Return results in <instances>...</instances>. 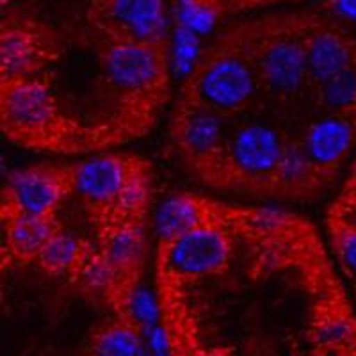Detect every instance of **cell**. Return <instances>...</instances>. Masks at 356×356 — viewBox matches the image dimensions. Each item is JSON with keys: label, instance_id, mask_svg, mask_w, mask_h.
Instances as JSON below:
<instances>
[{"label": "cell", "instance_id": "obj_1", "mask_svg": "<svg viewBox=\"0 0 356 356\" xmlns=\"http://www.w3.org/2000/svg\"><path fill=\"white\" fill-rule=\"evenodd\" d=\"M308 22L310 17L282 15L244 25L260 88L275 98L291 100L310 82L305 47Z\"/></svg>", "mask_w": 356, "mask_h": 356}, {"label": "cell", "instance_id": "obj_17", "mask_svg": "<svg viewBox=\"0 0 356 356\" xmlns=\"http://www.w3.org/2000/svg\"><path fill=\"white\" fill-rule=\"evenodd\" d=\"M310 339L321 356H356V321L346 312H324L312 326Z\"/></svg>", "mask_w": 356, "mask_h": 356}, {"label": "cell", "instance_id": "obj_10", "mask_svg": "<svg viewBox=\"0 0 356 356\" xmlns=\"http://www.w3.org/2000/svg\"><path fill=\"white\" fill-rule=\"evenodd\" d=\"M138 164L120 155H97L70 168V186L86 205L113 212L118 195Z\"/></svg>", "mask_w": 356, "mask_h": 356}, {"label": "cell", "instance_id": "obj_22", "mask_svg": "<svg viewBox=\"0 0 356 356\" xmlns=\"http://www.w3.org/2000/svg\"><path fill=\"white\" fill-rule=\"evenodd\" d=\"M148 202H150V178L146 175L145 168L138 164L118 195L111 212L113 221H141Z\"/></svg>", "mask_w": 356, "mask_h": 356}, {"label": "cell", "instance_id": "obj_31", "mask_svg": "<svg viewBox=\"0 0 356 356\" xmlns=\"http://www.w3.org/2000/svg\"><path fill=\"white\" fill-rule=\"evenodd\" d=\"M353 195L356 196V166H355V173H353Z\"/></svg>", "mask_w": 356, "mask_h": 356}, {"label": "cell", "instance_id": "obj_13", "mask_svg": "<svg viewBox=\"0 0 356 356\" xmlns=\"http://www.w3.org/2000/svg\"><path fill=\"white\" fill-rule=\"evenodd\" d=\"M356 143L355 116L326 114L305 130L301 146L321 173L333 170L348 157Z\"/></svg>", "mask_w": 356, "mask_h": 356}, {"label": "cell", "instance_id": "obj_21", "mask_svg": "<svg viewBox=\"0 0 356 356\" xmlns=\"http://www.w3.org/2000/svg\"><path fill=\"white\" fill-rule=\"evenodd\" d=\"M317 98L330 114H356V63L317 86Z\"/></svg>", "mask_w": 356, "mask_h": 356}, {"label": "cell", "instance_id": "obj_18", "mask_svg": "<svg viewBox=\"0 0 356 356\" xmlns=\"http://www.w3.org/2000/svg\"><path fill=\"white\" fill-rule=\"evenodd\" d=\"M321 171L310 161L301 143H287L273 186L285 193H305L319 182Z\"/></svg>", "mask_w": 356, "mask_h": 356}, {"label": "cell", "instance_id": "obj_15", "mask_svg": "<svg viewBox=\"0 0 356 356\" xmlns=\"http://www.w3.org/2000/svg\"><path fill=\"white\" fill-rule=\"evenodd\" d=\"M209 219V209L202 200L191 195L168 196L155 211V232L162 244L202 227Z\"/></svg>", "mask_w": 356, "mask_h": 356}, {"label": "cell", "instance_id": "obj_28", "mask_svg": "<svg viewBox=\"0 0 356 356\" xmlns=\"http://www.w3.org/2000/svg\"><path fill=\"white\" fill-rule=\"evenodd\" d=\"M337 9H339L346 18L356 20V0H337Z\"/></svg>", "mask_w": 356, "mask_h": 356}, {"label": "cell", "instance_id": "obj_8", "mask_svg": "<svg viewBox=\"0 0 356 356\" xmlns=\"http://www.w3.org/2000/svg\"><path fill=\"white\" fill-rule=\"evenodd\" d=\"M57 54L50 29L33 20L8 22L0 36V70L4 82L31 79Z\"/></svg>", "mask_w": 356, "mask_h": 356}, {"label": "cell", "instance_id": "obj_16", "mask_svg": "<svg viewBox=\"0 0 356 356\" xmlns=\"http://www.w3.org/2000/svg\"><path fill=\"white\" fill-rule=\"evenodd\" d=\"M59 230L54 218L31 214H8L6 241L13 255L20 260H38L43 248Z\"/></svg>", "mask_w": 356, "mask_h": 356}, {"label": "cell", "instance_id": "obj_11", "mask_svg": "<svg viewBox=\"0 0 356 356\" xmlns=\"http://www.w3.org/2000/svg\"><path fill=\"white\" fill-rule=\"evenodd\" d=\"M173 136L180 152L198 166L221 164L228 141L221 114L186 102L173 123Z\"/></svg>", "mask_w": 356, "mask_h": 356}, {"label": "cell", "instance_id": "obj_9", "mask_svg": "<svg viewBox=\"0 0 356 356\" xmlns=\"http://www.w3.org/2000/svg\"><path fill=\"white\" fill-rule=\"evenodd\" d=\"M70 186V170L38 166L20 170L9 177L6 187L8 214L54 218Z\"/></svg>", "mask_w": 356, "mask_h": 356}, {"label": "cell", "instance_id": "obj_32", "mask_svg": "<svg viewBox=\"0 0 356 356\" xmlns=\"http://www.w3.org/2000/svg\"><path fill=\"white\" fill-rule=\"evenodd\" d=\"M88 356H102V355H97V353H93V351H89V355Z\"/></svg>", "mask_w": 356, "mask_h": 356}, {"label": "cell", "instance_id": "obj_29", "mask_svg": "<svg viewBox=\"0 0 356 356\" xmlns=\"http://www.w3.org/2000/svg\"><path fill=\"white\" fill-rule=\"evenodd\" d=\"M191 2H200V4H205L209 6V8L216 9L218 13H222V9H225V6L227 4H237V0H191Z\"/></svg>", "mask_w": 356, "mask_h": 356}, {"label": "cell", "instance_id": "obj_25", "mask_svg": "<svg viewBox=\"0 0 356 356\" xmlns=\"http://www.w3.org/2000/svg\"><path fill=\"white\" fill-rule=\"evenodd\" d=\"M202 56L203 50L200 47L198 36L187 29L178 27L175 33L173 49H171V65H173L175 72L189 79L195 73L196 66L200 65Z\"/></svg>", "mask_w": 356, "mask_h": 356}, {"label": "cell", "instance_id": "obj_4", "mask_svg": "<svg viewBox=\"0 0 356 356\" xmlns=\"http://www.w3.org/2000/svg\"><path fill=\"white\" fill-rule=\"evenodd\" d=\"M230 235L209 221L195 230L162 244L161 269L173 282H193L221 273L230 262Z\"/></svg>", "mask_w": 356, "mask_h": 356}, {"label": "cell", "instance_id": "obj_30", "mask_svg": "<svg viewBox=\"0 0 356 356\" xmlns=\"http://www.w3.org/2000/svg\"><path fill=\"white\" fill-rule=\"evenodd\" d=\"M260 2H276V0H239L237 6L241 4H260Z\"/></svg>", "mask_w": 356, "mask_h": 356}, {"label": "cell", "instance_id": "obj_27", "mask_svg": "<svg viewBox=\"0 0 356 356\" xmlns=\"http://www.w3.org/2000/svg\"><path fill=\"white\" fill-rule=\"evenodd\" d=\"M248 227L260 235H275L291 222L289 214L278 209H257L248 216Z\"/></svg>", "mask_w": 356, "mask_h": 356}, {"label": "cell", "instance_id": "obj_2", "mask_svg": "<svg viewBox=\"0 0 356 356\" xmlns=\"http://www.w3.org/2000/svg\"><path fill=\"white\" fill-rule=\"evenodd\" d=\"M259 89L244 25H241L203 52L200 65L189 77L187 102L228 116L250 106Z\"/></svg>", "mask_w": 356, "mask_h": 356}, {"label": "cell", "instance_id": "obj_5", "mask_svg": "<svg viewBox=\"0 0 356 356\" xmlns=\"http://www.w3.org/2000/svg\"><path fill=\"white\" fill-rule=\"evenodd\" d=\"M285 145L282 134L267 123L251 122L228 134L222 168L248 184L273 186Z\"/></svg>", "mask_w": 356, "mask_h": 356}, {"label": "cell", "instance_id": "obj_3", "mask_svg": "<svg viewBox=\"0 0 356 356\" xmlns=\"http://www.w3.org/2000/svg\"><path fill=\"white\" fill-rule=\"evenodd\" d=\"M100 63L109 84L120 93L145 97L157 93L168 79V43L106 38L100 49Z\"/></svg>", "mask_w": 356, "mask_h": 356}, {"label": "cell", "instance_id": "obj_20", "mask_svg": "<svg viewBox=\"0 0 356 356\" xmlns=\"http://www.w3.org/2000/svg\"><path fill=\"white\" fill-rule=\"evenodd\" d=\"M88 253L84 241L59 228L40 253L38 264L52 275H75Z\"/></svg>", "mask_w": 356, "mask_h": 356}, {"label": "cell", "instance_id": "obj_12", "mask_svg": "<svg viewBox=\"0 0 356 356\" xmlns=\"http://www.w3.org/2000/svg\"><path fill=\"white\" fill-rule=\"evenodd\" d=\"M307 63L312 84H323L356 63V43L344 29L310 17L307 34Z\"/></svg>", "mask_w": 356, "mask_h": 356}, {"label": "cell", "instance_id": "obj_24", "mask_svg": "<svg viewBox=\"0 0 356 356\" xmlns=\"http://www.w3.org/2000/svg\"><path fill=\"white\" fill-rule=\"evenodd\" d=\"M73 276L77 278L79 285L91 294H109L120 291L123 280L120 271L100 251L97 253L89 251Z\"/></svg>", "mask_w": 356, "mask_h": 356}, {"label": "cell", "instance_id": "obj_26", "mask_svg": "<svg viewBox=\"0 0 356 356\" xmlns=\"http://www.w3.org/2000/svg\"><path fill=\"white\" fill-rule=\"evenodd\" d=\"M333 244L340 264L356 278V222L340 225L333 235Z\"/></svg>", "mask_w": 356, "mask_h": 356}, {"label": "cell", "instance_id": "obj_6", "mask_svg": "<svg viewBox=\"0 0 356 356\" xmlns=\"http://www.w3.org/2000/svg\"><path fill=\"white\" fill-rule=\"evenodd\" d=\"M91 24L106 38L168 43L164 0H93Z\"/></svg>", "mask_w": 356, "mask_h": 356}, {"label": "cell", "instance_id": "obj_19", "mask_svg": "<svg viewBox=\"0 0 356 356\" xmlns=\"http://www.w3.org/2000/svg\"><path fill=\"white\" fill-rule=\"evenodd\" d=\"M145 333L125 319L104 324L91 339V351L102 356H145Z\"/></svg>", "mask_w": 356, "mask_h": 356}, {"label": "cell", "instance_id": "obj_7", "mask_svg": "<svg viewBox=\"0 0 356 356\" xmlns=\"http://www.w3.org/2000/svg\"><path fill=\"white\" fill-rule=\"evenodd\" d=\"M0 106L6 130L13 136L43 138L59 125L56 98L36 77L4 82Z\"/></svg>", "mask_w": 356, "mask_h": 356}, {"label": "cell", "instance_id": "obj_14", "mask_svg": "<svg viewBox=\"0 0 356 356\" xmlns=\"http://www.w3.org/2000/svg\"><path fill=\"white\" fill-rule=\"evenodd\" d=\"M146 251L141 221H113L102 235L100 253L116 267L123 278L138 271Z\"/></svg>", "mask_w": 356, "mask_h": 356}, {"label": "cell", "instance_id": "obj_23", "mask_svg": "<svg viewBox=\"0 0 356 356\" xmlns=\"http://www.w3.org/2000/svg\"><path fill=\"white\" fill-rule=\"evenodd\" d=\"M123 319L138 326L143 333L162 323V307L157 296L145 285L127 287L122 294Z\"/></svg>", "mask_w": 356, "mask_h": 356}]
</instances>
